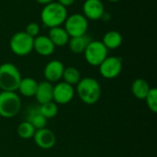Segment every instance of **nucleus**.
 Instances as JSON below:
<instances>
[{"label":"nucleus","instance_id":"f257e3e1","mask_svg":"<svg viewBox=\"0 0 157 157\" xmlns=\"http://www.w3.org/2000/svg\"><path fill=\"white\" fill-rule=\"evenodd\" d=\"M76 94L79 99L86 105L96 104L101 96V86L98 81L92 77H84L76 85Z\"/></svg>","mask_w":157,"mask_h":157},{"label":"nucleus","instance_id":"f03ea898","mask_svg":"<svg viewBox=\"0 0 157 157\" xmlns=\"http://www.w3.org/2000/svg\"><path fill=\"white\" fill-rule=\"evenodd\" d=\"M67 9L57 1L45 5L40 13V18L44 26L52 29L60 27L67 18Z\"/></svg>","mask_w":157,"mask_h":157},{"label":"nucleus","instance_id":"7ed1b4c3","mask_svg":"<svg viewBox=\"0 0 157 157\" xmlns=\"http://www.w3.org/2000/svg\"><path fill=\"white\" fill-rule=\"evenodd\" d=\"M21 79V74L15 64L5 63L0 65V89L2 91L16 92Z\"/></svg>","mask_w":157,"mask_h":157},{"label":"nucleus","instance_id":"20e7f679","mask_svg":"<svg viewBox=\"0 0 157 157\" xmlns=\"http://www.w3.org/2000/svg\"><path fill=\"white\" fill-rule=\"evenodd\" d=\"M22 108V101L17 92H0V116L5 119L16 117Z\"/></svg>","mask_w":157,"mask_h":157},{"label":"nucleus","instance_id":"39448f33","mask_svg":"<svg viewBox=\"0 0 157 157\" xmlns=\"http://www.w3.org/2000/svg\"><path fill=\"white\" fill-rule=\"evenodd\" d=\"M34 39L29 36L25 31L15 33L10 39L9 46L13 53L17 56H26L33 50Z\"/></svg>","mask_w":157,"mask_h":157},{"label":"nucleus","instance_id":"423d86ee","mask_svg":"<svg viewBox=\"0 0 157 157\" xmlns=\"http://www.w3.org/2000/svg\"><path fill=\"white\" fill-rule=\"evenodd\" d=\"M87 29L88 21L83 14H72L68 16L64 21V29L70 38L79 37L86 34Z\"/></svg>","mask_w":157,"mask_h":157},{"label":"nucleus","instance_id":"0eeeda50","mask_svg":"<svg viewBox=\"0 0 157 157\" xmlns=\"http://www.w3.org/2000/svg\"><path fill=\"white\" fill-rule=\"evenodd\" d=\"M109 50L102 41L91 40L84 52L85 59L92 66H98L107 57Z\"/></svg>","mask_w":157,"mask_h":157},{"label":"nucleus","instance_id":"6e6552de","mask_svg":"<svg viewBox=\"0 0 157 157\" xmlns=\"http://www.w3.org/2000/svg\"><path fill=\"white\" fill-rule=\"evenodd\" d=\"M99 73L106 79H114L122 71V61L117 56H108L99 65Z\"/></svg>","mask_w":157,"mask_h":157},{"label":"nucleus","instance_id":"1a4fd4ad","mask_svg":"<svg viewBox=\"0 0 157 157\" xmlns=\"http://www.w3.org/2000/svg\"><path fill=\"white\" fill-rule=\"evenodd\" d=\"M75 88L73 86L63 82L59 81L53 85L52 92V101L57 105H65L70 103L75 97Z\"/></svg>","mask_w":157,"mask_h":157},{"label":"nucleus","instance_id":"9d476101","mask_svg":"<svg viewBox=\"0 0 157 157\" xmlns=\"http://www.w3.org/2000/svg\"><path fill=\"white\" fill-rule=\"evenodd\" d=\"M32 139L34 140L35 144L42 150L52 149L56 144L55 133L46 127L36 130Z\"/></svg>","mask_w":157,"mask_h":157},{"label":"nucleus","instance_id":"9b49d317","mask_svg":"<svg viewBox=\"0 0 157 157\" xmlns=\"http://www.w3.org/2000/svg\"><path fill=\"white\" fill-rule=\"evenodd\" d=\"M63 63L59 60H52L49 62L43 70V75L46 81L53 84L58 83L63 78V74L64 71Z\"/></svg>","mask_w":157,"mask_h":157},{"label":"nucleus","instance_id":"f8f14e48","mask_svg":"<svg viewBox=\"0 0 157 157\" xmlns=\"http://www.w3.org/2000/svg\"><path fill=\"white\" fill-rule=\"evenodd\" d=\"M84 16L87 19H100L105 12V7L100 0H86L83 5Z\"/></svg>","mask_w":157,"mask_h":157},{"label":"nucleus","instance_id":"ddd939ff","mask_svg":"<svg viewBox=\"0 0 157 157\" xmlns=\"http://www.w3.org/2000/svg\"><path fill=\"white\" fill-rule=\"evenodd\" d=\"M33 50L41 56H50L55 51V46L48 36L38 35L34 38Z\"/></svg>","mask_w":157,"mask_h":157},{"label":"nucleus","instance_id":"4468645a","mask_svg":"<svg viewBox=\"0 0 157 157\" xmlns=\"http://www.w3.org/2000/svg\"><path fill=\"white\" fill-rule=\"evenodd\" d=\"M53 84L44 80L38 84L37 91L35 93V98L39 105L52 101Z\"/></svg>","mask_w":157,"mask_h":157},{"label":"nucleus","instance_id":"2eb2a0df","mask_svg":"<svg viewBox=\"0 0 157 157\" xmlns=\"http://www.w3.org/2000/svg\"><path fill=\"white\" fill-rule=\"evenodd\" d=\"M48 37L50 38V40H52V42L54 44L55 47L56 46H58V47L64 46V45L68 44V41L70 40L68 33L66 32L64 28H62L61 26L50 29Z\"/></svg>","mask_w":157,"mask_h":157},{"label":"nucleus","instance_id":"dca6fc26","mask_svg":"<svg viewBox=\"0 0 157 157\" xmlns=\"http://www.w3.org/2000/svg\"><path fill=\"white\" fill-rule=\"evenodd\" d=\"M26 121H29L36 130L45 128L47 125V121L40 112L39 106L38 107H31L27 111Z\"/></svg>","mask_w":157,"mask_h":157},{"label":"nucleus","instance_id":"f3484780","mask_svg":"<svg viewBox=\"0 0 157 157\" xmlns=\"http://www.w3.org/2000/svg\"><path fill=\"white\" fill-rule=\"evenodd\" d=\"M38 84L39 83L32 77L22 78L17 91H18L20 93V95H22L23 97H26V98L34 97L35 93L37 91Z\"/></svg>","mask_w":157,"mask_h":157},{"label":"nucleus","instance_id":"a211bd4d","mask_svg":"<svg viewBox=\"0 0 157 157\" xmlns=\"http://www.w3.org/2000/svg\"><path fill=\"white\" fill-rule=\"evenodd\" d=\"M91 40H92L90 39V37L88 35L85 34L83 36L70 38L68 44H69V48L72 52L80 54V53H84L86 48L87 47V45L89 44V42Z\"/></svg>","mask_w":157,"mask_h":157},{"label":"nucleus","instance_id":"6ab92c4d","mask_svg":"<svg viewBox=\"0 0 157 157\" xmlns=\"http://www.w3.org/2000/svg\"><path fill=\"white\" fill-rule=\"evenodd\" d=\"M150 85L148 82L143 78H138L134 80L132 84V95L140 99V100H144L145 97L147 96L149 90H150Z\"/></svg>","mask_w":157,"mask_h":157},{"label":"nucleus","instance_id":"aec40b11","mask_svg":"<svg viewBox=\"0 0 157 157\" xmlns=\"http://www.w3.org/2000/svg\"><path fill=\"white\" fill-rule=\"evenodd\" d=\"M102 43L108 50H115L121 45L122 36L119 31L110 30L104 35Z\"/></svg>","mask_w":157,"mask_h":157},{"label":"nucleus","instance_id":"412c9836","mask_svg":"<svg viewBox=\"0 0 157 157\" xmlns=\"http://www.w3.org/2000/svg\"><path fill=\"white\" fill-rule=\"evenodd\" d=\"M63 82L71 85V86H76L78 82L81 80V75L78 69L73 66H69L64 68L63 74Z\"/></svg>","mask_w":157,"mask_h":157},{"label":"nucleus","instance_id":"4be33fe9","mask_svg":"<svg viewBox=\"0 0 157 157\" xmlns=\"http://www.w3.org/2000/svg\"><path fill=\"white\" fill-rule=\"evenodd\" d=\"M36 129L27 121H24L20 122L17 128V135L24 140H29L32 139L35 134Z\"/></svg>","mask_w":157,"mask_h":157},{"label":"nucleus","instance_id":"5701e85b","mask_svg":"<svg viewBox=\"0 0 157 157\" xmlns=\"http://www.w3.org/2000/svg\"><path fill=\"white\" fill-rule=\"evenodd\" d=\"M39 110L46 120H49L57 116L59 109H58V105L55 102L50 101V102L39 105Z\"/></svg>","mask_w":157,"mask_h":157},{"label":"nucleus","instance_id":"b1692460","mask_svg":"<svg viewBox=\"0 0 157 157\" xmlns=\"http://www.w3.org/2000/svg\"><path fill=\"white\" fill-rule=\"evenodd\" d=\"M148 109L153 112H157V89L155 87H151L147 96L144 98Z\"/></svg>","mask_w":157,"mask_h":157},{"label":"nucleus","instance_id":"393cba45","mask_svg":"<svg viewBox=\"0 0 157 157\" xmlns=\"http://www.w3.org/2000/svg\"><path fill=\"white\" fill-rule=\"evenodd\" d=\"M25 32H26L29 36H30V37H32V38L34 39V38H36V37L39 35V33H40V26H39L37 23H35V22H31V23H29V24L26 27Z\"/></svg>","mask_w":157,"mask_h":157},{"label":"nucleus","instance_id":"a878e982","mask_svg":"<svg viewBox=\"0 0 157 157\" xmlns=\"http://www.w3.org/2000/svg\"><path fill=\"white\" fill-rule=\"evenodd\" d=\"M75 0H57V2L59 4H61L62 6H63L64 7H67V6H72L75 3Z\"/></svg>","mask_w":157,"mask_h":157},{"label":"nucleus","instance_id":"bb28decb","mask_svg":"<svg viewBox=\"0 0 157 157\" xmlns=\"http://www.w3.org/2000/svg\"><path fill=\"white\" fill-rule=\"evenodd\" d=\"M100 19H103L104 21H109V20L110 19V14L105 11V12H104V14H103V16L101 17V18H100Z\"/></svg>","mask_w":157,"mask_h":157},{"label":"nucleus","instance_id":"cd10ccee","mask_svg":"<svg viewBox=\"0 0 157 157\" xmlns=\"http://www.w3.org/2000/svg\"><path fill=\"white\" fill-rule=\"evenodd\" d=\"M39 4H41V5H48V4H50V3H52V2H54L55 0H36Z\"/></svg>","mask_w":157,"mask_h":157},{"label":"nucleus","instance_id":"c85d7f7f","mask_svg":"<svg viewBox=\"0 0 157 157\" xmlns=\"http://www.w3.org/2000/svg\"><path fill=\"white\" fill-rule=\"evenodd\" d=\"M109 2H112V3H116V2H119L121 0H108Z\"/></svg>","mask_w":157,"mask_h":157}]
</instances>
